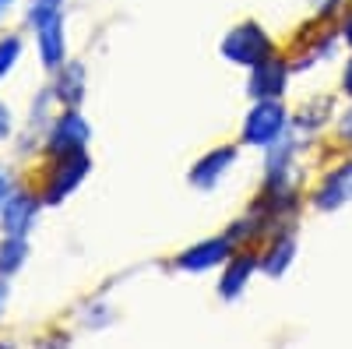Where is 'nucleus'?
<instances>
[{
  "mask_svg": "<svg viewBox=\"0 0 352 349\" xmlns=\"http://www.w3.org/2000/svg\"><path fill=\"white\" fill-rule=\"evenodd\" d=\"M257 268H261V254H254V251L232 254V257L226 261V272H222V282H219V297H222V300L243 297V289H247V282L254 279Z\"/></svg>",
  "mask_w": 352,
  "mask_h": 349,
  "instance_id": "9b49d317",
  "label": "nucleus"
},
{
  "mask_svg": "<svg viewBox=\"0 0 352 349\" xmlns=\"http://www.w3.org/2000/svg\"><path fill=\"white\" fill-rule=\"evenodd\" d=\"M85 89H88L85 64H78V61H64L60 67H56L53 99L60 103L64 109H78V106H81V99H85Z\"/></svg>",
  "mask_w": 352,
  "mask_h": 349,
  "instance_id": "f8f14e48",
  "label": "nucleus"
},
{
  "mask_svg": "<svg viewBox=\"0 0 352 349\" xmlns=\"http://www.w3.org/2000/svg\"><path fill=\"white\" fill-rule=\"evenodd\" d=\"M289 127H292V116L285 113V106L278 99H257L243 120V141L268 152L278 138H285Z\"/></svg>",
  "mask_w": 352,
  "mask_h": 349,
  "instance_id": "f03ea898",
  "label": "nucleus"
},
{
  "mask_svg": "<svg viewBox=\"0 0 352 349\" xmlns=\"http://www.w3.org/2000/svg\"><path fill=\"white\" fill-rule=\"evenodd\" d=\"M349 201H352V159L328 169L324 180H320L310 194V205L317 212H335V209L349 205Z\"/></svg>",
  "mask_w": 352,
  "mask_h": 349,
  "instance_id": "423d86ee",
  "label": "nucleus"
},
{
  "mask_svg": "<svg viewBox=\"0 0 352 349\" xmlns=\"http://www.w3.org/2000/svg\"><path fill=\"white\" fill-rule=\"evenodd\" d=\"M53 14H64V0H28V11H25L28 25H39Z\"/></svg>",
  "mask_w": 352,
  "mask_h": 349,
  "instance_id": "2eb2a0df",
  "label": "nucleus"
},
{
  "mask_svg": "<svg viewBox=\"0 0 352 349\" xmlns=\"http://www.w3.org/2000/svg\"><path fill=\"white\" fill-rule=\"evenodd\" d=\"M338 36H342V39H345L349 46H352V11L345 14V21H342V32H338Z\"/></svg>",
  "mask_w": 352,
  "mask_h": 349,
  "instance_id": "5701e85b",
  "label": "nucleus"
},
{
  "mask_svg": "<svg viewBox=\"0 0 352 349\" xmlns=\"http://www.w3.org/2000/svg\"><path fill=\"white\" fill-rule=\"evenodd\" d=\"M289 85V64L282 56H268V61H261L257 67H250V96L254 99H282Z\"/></svg>",
  "mask_w": 352,
  "mask_h": 349,
  "instance_id": "9d476101",
  "label": "nucleus"
},
{
  "mask_svg": "<svg viewBox=\"0 0 352 349\" xmlns=\"http://www.w3.org/2000/svg\"><path fill=\"white\" fill-rule=\"evenodd\" d=\"M342 92L352 99V56L345 61V71H342Z\"/></svg>",
  "mask_w": 352,
  "mask_h": 349,
  "instance_id": "412c9836",
  "label": "nucleus"
},
{
  "mask_svg": "<svg viewBox=\"0 0 352 349\" xmlns=\"http://www.w3.org/2000/svg\"><path fill=\"white\" fill-rule=\"evenodd\" d=\"M219 50H222V56L229 64L250 71V67H257L261 61H268V56L275 53V43H272V36L264 32L257 21H243L236 28H229Z\"/></svg>",
  "mask_w": 352,
  "mask_h": 349,
  "instance_id": "f257e3e1",
  "label": "nucleus"
},
{
  "mask_svg": "<svg viewBox=\"0 0 352 349\" xmlns=\"http://www.w3.org/2000/svg\"><path fill=\"white\" fill-rule=\"evenodd\" d=\"M11 131H14V116H11V109L4 103H0V138H8Z\"/></svg>",
  "mask_w": 352,
  "mask_h": 349,
  "instance_id": "aec40b11",
  "label": "nucleus"
},
{
  "mask_svg": "<svg viewBox=\"0 0 352 349\" xmlns=\"http://www.w3.org/2000/svg\"><path fill=\"white\" fill-rule=\"evenodd\" d=\"M8 300H11V289H8V279H0V317L8 310Z\"/></svg>",
  "mask_w": 352,
  "mask_h": 349,
  "instance_id": "4be33fe9",
  "label": "nucleus"
},
{
  "mask_svg": "<svg viewBox=\"0 0 352 349\" xmlns=\"http://www.w3.org/2000/svg\"><path fill=\"white\" fill-rule=\"evenodd\" d=\"M39 219V198L28 191H11L4 209H0V229L4 237H28Z\"/></svg>",
  "mask_w": 352,
  "mask_h": 349,
  "instance_id": "0eeeda50",
  "label": "nucleus"
},
{
  "mask_svg": "<svg viewBox=\"0 0 352 349\" xmlns=\"http://www.w3.org/2000/svg\"><path fill=\"white\" fill-rule=\"evenodd\" d=\"M36 28V50H39V61L46 71H56L67 61V36H64V14H53Z\"/></svg>",
  "mask_w": 352,
  "mask_h": 349,
  "instance_id": "1a4fd4ad",
  "label": "nucleus"
},
{
  "mask_svg": "<svg viewBox=\"0 0 352 349\" xmlns=\"http://www.w3.org/2000/svg\"><path fill=\"white\" fill-rule=\"evenodd\" d=\"M18 56H21V39L18 36H4V39H0V81L11 74V67L18 64Z\"/></svg>",
  "mask_w": 352,
  "mask_h": 349,
  "instance_id": "dca6fc26",
  "label": "nucleus"
},
{
  "mask_svg": "<svg viewBox=\"0 0 352 349\" xmlns=\"http://www.w3.org/2000/svg\"><path fill=\"white\" fill-rule=\"evenodd\" d=\"M88 169H92V159H88V152L56 156V166L50 169V177H46L43 201H46V205H60L64 198H71V194L81 187V180L88 177Z\"/></svg>",
  "mask_w": 352,
  "mask_h": 349,
  "instance_id": "7ed1b4c3",
  "label": "nucleus"
},
{
  "mask_svg": "<svg viewBox=\"0 0 352 349\" xmlns=\"http://www.w3.org/2000/svg\"><path fill=\"white\" fill-rule=\"evenodd\" d=\"M88 141H92V127H88V120L78 109H64L60 116H53V120H50L46 152L53 159L56 156H71V152H85Z\"/></svg>",
  "mask_w": 352,
  "mask_h": 349,
  "instance_id": "20e7f679",
  "label": "nucleus"
},
{
  "mask_svg": "<svg viewBox=\"0 0 352 349\" xmlns=\"http://www.w3.org/2000/svg\"><path fill=\"white\" fill-rule=\"evenodd\" d=\"M342 8V0H314V14L317 18H331Z\"/></svg>",
  "mask_w": 352,
  "mask_h": 349,
  "instance_id": "f3484780",
  "label": "nucleus"
},
{
  "mask_svg": "<svg viewBox=\"0 0 352 349\" xmlns=\"http://www.w3.org/2000/svg\"><path fill=\"white\" fill-rule=\"evenodd\" d=\"M338 138L352 145V109H345V113L338 116Z\"/></svg>",
  "mask_w": 352,
  "mask_h": 349,
  "instance_id": "a211bd4d",
  "label": "nucleus"
},
{
  "mask_svg": "<svg viewBox=\"0 0 352 349\" xmlns=\"http://www.w3.org/2000/svg\"><path fill=\"white\" fill-rule=\"evenodd\" d=\"M14 8V0H0V21H4L8 18V11Z\"/></svg>",
  "mask_w": 352,
  "mask_h": 349,
  "instance_id": "b1692460",
  "label": "nucleus"
},
{
  "mask_svg": "<svg viewBox=\"0 0 352 349\" xmlns=\"http://www.w3.org/2000/svg\"><path fill=\"white\" fill-rule=\"evenodd\" d=\"M25 257H28L25 237H4V240H0V279L14 275L25 265Z\"/></svg>",
  "mask_w": 352,
  "mask_h": 349,
  "instance_id": "4468645a",
  "label": "nucleus"
},
{
  "mask_svg": "<svg viewBox=\"0 0 352 349\" xmlns=\"http://www.w3.org/2000/svg\"><path fill=\"white\" fill-rule=\"evenodd\" d=\"M236 159H240V149H236V145H219V149L204 152V156L194 162V169H190V184H194L197 191L219 187L226 173L236 166Z\"/></svg>",
  "mask_w": 352,
  "mask_h": 349,
  "instance_id": "6e6552de",
  "label": "nucleus"
},
{
  "mask_svg": "<svg viewBox=\"0 0 352 349\" xmlns=\"http://www.w3.org/2000/svg\"><path fill=\"white\" fill-rule=\"evenodd\" d=\"M11 191H14V187H11V169L0 166V209H4V201H8Z\"/></svg>",
  "mask_w": 352,
  "mask_h": 349,
  "instance_id": "6ab92c4d",
  "label": "nucleus"
},
{
  "mask_svg": "<svg viewBox=\"0 0 352 349\" xmlns=\"http://www.w3.org/2000/svg\"><path fill=\"white\" fill-rule=\"evenodd\" d=\"M236 254V247H232L229 237H208V240H197L194 247H187L184 254H176V268L180 272H212L219 265H226V261Z\"/></svg>",
  "mask_w": 352,
  "mask_h": 349,
  "instance_id": "39448f33",
  "label": "nucleus"
},
{
  "mask_svg": "<svg viewBox=\"0 0 352 349\" xmlns=\"http://www.w3.org/2000/svg\"><path fill=\"white\" fill-rule=\"evenodd\" d=\"M292 257H296V237H292V233H275L272 244L264 247V254H261V272L278 279V275L289 272Z\"/></svg>",
  "mask_w": 352,
  "mask_h": 349,
  "instance_id": "ddd939ff",
  "label": "nucleus"
}]
</instances>
